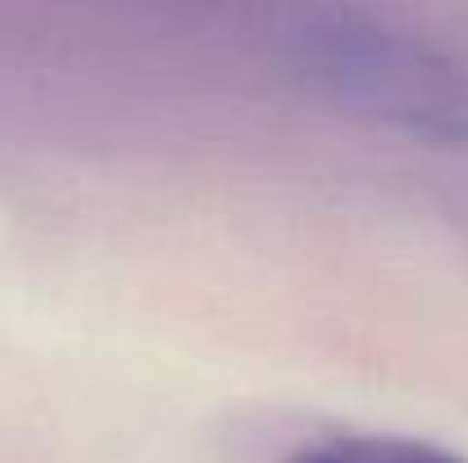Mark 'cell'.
Masks as SVG:
<instances>
[{"instance_id":"7a4b0ae2","label":"cell","mask_w":468,"mask_h":463,"mask_svg":"<svg viewBox=\"0 0 468 463\" xmlns=\"http://www.w3.org/2000/svg\"><path fill=\"white\" fill-rule=\"evenodd\" d=\"M287 463H468L464 455L419 441V437H387V432H341L323 437L301 450H292Z\"/></svg>"},{"instance_id":"6da1fadb","label":"cell","mask_w":468,"mask_h":463,"mask_svg":"<svg viewBox=\"0 0 468 463\" xmlns=\"http://www.w3.org/2000/svg\"><path fill=\"white\" fill-rule=\"evenodd\" d=\"M287 64L314 96L419 142H468V59L359 9H314L287 32Z\"/></svg>"}]
</instances>
